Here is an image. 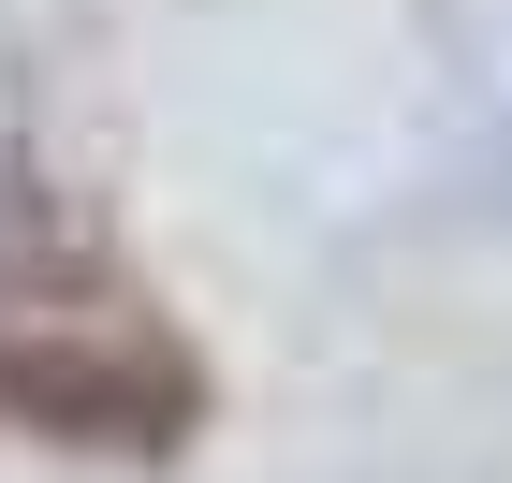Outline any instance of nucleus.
Segmentation results:
<instances>
[{"mask_svg":"<svg viewBox=\"0 0 512 483\" xmlns=\"http://www.w3.org/2000/svg\"><path fill=\"white\" fill-rule=\"evenodd\" d=\"M205 352L176 337L147 279L118 264V235L74 191H44L30 161H0V425L44 454H161L205 440Z\"/></svg>","mask_w":512,"mask_h":483,"instance_id":"1","label":"nucleus"}]
</instances>
